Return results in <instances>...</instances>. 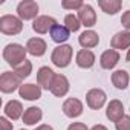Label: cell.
<instances>
[{
  "label": "cell",
  "mask_w": 130,
  "mask_h": 130,
  "mask_svg": "<svg viewBox=\"0 0 130 130\" xmlns=\"http://www.w3.org/2000/svg\"><path fill=\"white\" fill-rule=\"evenodd\" d=\"M20 130H25V128H20Z\"/></svg>",
  "instance_id": "34"
},
{
  "label": "cell",
  "mask_w": 130,
  "mask_h": 130,
  "mask_svg": "<svg viewBox=\"0 0 130 130\" xmlns=\"http://www.w3.org/2000/svg\"><path fill=\"white\" fill-rule=\"evenodd\" d=\"M106 116L107 119H110L112 122H118L122 116H124V106L119 100H112L107 104L106 109Z\"/></svg>",
  "instance_id": "16"
},
{
  "label": "cell",
  "mask_w": 130,
  "mask_h": 130,
  "mask_svg": "<svg viewBox=\"0 0 130 130\" xmlns=\"http://www.w3.org/2000/svg\"><path fill=\"white\" fill-rule=\"evenodd\" d=\"M115 128L116 130H130V116L124 115L118 122H115Z\"/></svg>",
  "instance_id": "27"
},
{
  "label": "cell",
  "mask_w": 130,
  "mask_h": 130,
  "mask_svg": "<svg viewBox=\"0 0 130 130\" xmlns=\"http://www.w3.org/2000/svg\"><path fill=\"white\" fill-rule=\"evenodd\" d=\"M83 110H84V106H83V103L78 98L72 96V98H68L63 103V113L68 118H72V119L78 118V116H81Z\"/></svg>",
  "instance_id": "8"
},
{
  "label": "cell",
  "mask_w": 130,
  "mask_h": 130,
  "mask_svg": "<svg viewBox=\"0 0 130 130\" xmlns=\"http://www.w3.org/2000/svg\"><path fill=\"white\" fill-rule=\"evenodd\" d=\"M41 118H43L41 109H40V107H35V106H31V107H28V109L25 110L22 119H23V122H25L26 125H35L37 122L41 121Z\"/></svg>",
  "instance_id": "20"
},
{
  "label": "cell",
  "mask_w": 130,
  "mask_h": 130,
  "mask_svg": "<svg viewBox=\"0 0 130 130\" xmlns=\"http://www.w3.org/2000/svg\"><path fill=\"white\" fill-rule=\"evenodd\" d=\"M26 51L32 57H43L46 54V51H47V44H46V41L43 38L34 37V38H29L26 41Z\"/></svg>",
  "instance_id": "11"
},
{
  "label": "cell",
  "mask_w": 130,
  "mask_h": 130,
  "mask_svg": "<svg viewBox=\"0 0 130 130\" xmlns=\"http://www.w3.org/2000/svg\"><path fill=\"white\" fill-rule=\"evenodd\" d=\"M14 72H15L22 80L28 78V77L31 75V72H32V63H31L29 60H25L22 64H19L17 68H14Z\"/></svg>",
  "instance_id": "24"
},
{
  "label": "cell",
  "mask_w": 130,
  "mask_h": 130,
  "mask_svg": "<svg viewBox=\"0 0 130 130\" xmlns=\"http://www.w3.org/2000/svg\"><path fill=\"white\" fill-rule=\"evenodd\" d=\"M22 87V78L15 72H3L0 77V90L3 93H12Z\"/></svg>",
  "instance_id": "4"
},
{
  "label": "cell",
  "mask_w": 130,
  "mask_h": 130,
  "mask_svg": "<svg viewBox=\"0 0 130 130\" xmlns=\"http://www.w3.org/2000/svg\"><path fill=\"white\" fill-rule=\"evenodd\" d=\"M68 130H89V128H87V125L83 124V122H72V124L68 127Z\"/></svg>",
  "instance_id": "30"
},
{
  "label": "cell",
  "mask_w": 130,
  "mask_h": 130,
  "mask_svg": "<svg viewBox=\"0 0 130 130\" xmlns=\"http://www.w3.org/2000/svg\"><path fill=\"white\" fill-rule=\"evenodd\" d=\"M107 101V95L103 89H90L86 93V103L92 110H100L101 107H104Z\"/></svg>",
  "instance_id": "6"
},
{
  "label": "cell",
  "mask_w": 130,
  "mask_h": 130,
  "mask_svg": "<svg viewBox=\"0 0 130 130\" xmlns=\"http://www.w3.org/2000/svg\"><path fill=\"white\" fill-rule=\"evenodd\" d=\"M34 130H54L49 124H41V125H38V127H35Z\"/></svg>",
  "instance_id": "31"
},
{
  "label": "cell",
  "mask_w": 130,
  "mask_h": 130,
  "mask_svg": "<svg viewBox=\"0 0 130 130\" xmlns=\"http://www.w3.org/2000/svg\"><path fill=\"white\" fill-rule=\"evenodd\" d=\"M61 6L64 9H77V11H80L84 6V3L81 2V0H63Z\"/></svg>",
  "instance_id": "26"
},
{
  "label": "cell",
  "mask_w": 130,
  "mask_h": 130,
  "mask_svg": "<svg viewBox=\"0 0 130 130\" xmlns=\"http://www.w3.org/2000/svg\"><path fill=\"white\" fill-rule=\"evenodd\" d=\"M90 130H107V127H106V125H103V124H96V125H93Z\"/></svg>",
  "instance_id": "32"
},
{
  "label": "cell",
  "mask_w": 130,
  "mask_h": 130,
  "mask_svg": "<svg viewBox=\"0 0 130 130\" xmlns=\"http://www.w3.org/2000/svg\"><path fill=\"white\" fill-rule=\"evenodd\" d=\"M125 61H130V49L127 51V55H125Z\"/></svg>",
  "instance_id": "33"
},
{
  "label": "cell",
  "mask_w": 130,
  "mask_h": 130,
  "mask_svg": "<svg viewBox=\"0 0 130 130\" xmlns=\"http://www.w3.org/2000/svg\"><path fill=\"white\" fill-rule=\"evenodd\" d=\"M69 89H71L69 80H68L66 77H64V75L58 74V75L55 77V81H54V84H52V89H51V92H52L55 96L61 98V96H64V95H68Z\"/></svg>",
  "instance_id": "18"
},
{
  "label": "cell",
  "mask_w": 130,
  "mask_h": 130,
  "mask_svg": "<svg viewBox=\"0 0 130 130\" xmlns=\"http://www.w3.org/2000/svg\"><path fill=\"white\" fill-rule=\"evenodd\" d=\"M23 31V20L20 17L5 14L0 17V32L5 35H17Z\"/></svg>",
  "instance_id": "3"
},
{
  "label": "cell",
  "mask_w": 130,
  "mask_h": 130,
  "mask_svg": "<svg viewBox=\"0 0 130 130\" xmlns=\"http://www.w3.org/2000/svg\"><path fill=\"white\" fill-rule=\"evenodd\" d=\"M0 128L2 130H12V122H9V119L6 116H2L0 118Z\"/></svg>",
  "instance_id": "29"
},
{
  "label": "cell",
  "mask_w": 130,
  "mask_h": 130,
  "mask_svg": "<svg viewBox=\"0 0 130 130\" xmlns=\"http://www.w3.org/2000/svg\"><path fill=\"white\" fill-rule=\"evenodd\" d=\"M78 19L81 22V26L86 28H92L96 25V12L90 5H84L80 11H78Z\"/></svg>",
  "instance_id": "14"
},
{
  "label": "cell",
  "mask_w": 130,
  "mask_h": 130,
  "mask_svg": "<svg viewBox=\"0 0 130 130\" xmlns=\"http://www.w3.org/2000/svg\"><path fill=\"white\" fill-rule=\"evenodd\" d=\"M121 25H122L127 31H130V9L122 14V17H121Z\"/></svg>",
  "instance_id": "28"
},
{
  "label": "cell",
  "mask_w": 130,
  "mask_h": 130,
  "mask_svg": "<svg viewBox=\"0 0 130 130\" xmlns=\"http://www.w3.org/2000/svg\"><path fill=\"white\" fill-rule=\"evenodd\" d=\"M64 26H66L71 32H77L80 28H81V22L78 19V15L75 14H68L64 17Z\"/></svg>",
  "instance_id": "25"
},
{
  "label": "cell",
  "mask_w": 130,
  "mask_h": 130,
  "mask_svg": "<svg viewBox=\"0 0 130 130\" xmlns=\"http://www.w3.org/2000/svg\"><path fill=\"white\" fill-rule=\"evenodd\" d=\"M128 81H130V75H128V72L124 71V69H118V71H115V72L112 74V83H113V86H115L116 89H119V90H124V89L128 86Z\"/></svg>",
  "instance_id": "22"
},
{
  "label": "cell",
  "mask_w": 130,
  "mask_h": 130,
  "mask_svg": "<svg viewBox=\"0 0 130 130\" xmlns=\"http://www.w3.org/2000/svg\"><path fill=\"white\" fill-rule=\"evenodd\" d=\"M98 6L103 9V12L109 15H115L116 12L121 11L122 2L121 0H98Z\"/></svg>",
  "instance_id": "23"
},
{
  "label": "cell",
  "mask_w": 130,
  "mask_h": 130,
  "mask_svg": "<svg viewBox=\"0 0 130 130\" xmlns=\"http://www.w3.org/2000/svg\"><path fill=\"white\" fill-rule=\"evenodd\" d=\"M95 54L90 51V49H81L77 52V57H75V63L77 66L81 68V69H90L93 64H95Z\"/></svg>",
  "instance_id": "13"
},
{
  "label": "cell",
  "mask_w": 130,
  "mask_h": 130,
  "mask_svg": "<svg viewBox=\"0 0 130 130\" xmlns=\"http://www.w3.org/2000/svg\"><path fill=\"white\" fill-rule=\"evenodd\" d=\"M26 54H28L26 47L19 43H9L3 49V58L12 68H17L19 64H22L26 60Z\"/></svg>",
  "instance_id": "1"
},
{
  "label": "cell",
  "mask_w": 130,
  "mask_h": 130,
  "mask_svg": "<svg viewBox=\"0 0 130 130\" xmlns=\"http://www.w3.org/2000/svg\"><path fill=\"white\" fill-rule=\"evenodd\" d=\"M55 25H58V23H57V20H55L54 17H49V15H38V17L34 20V23H32V29H34L37 34L43 35V34L51 32V29H52Z\"/></svg>",
  "instance_id": "9"
},
{
  "label": "cell",
  "mask_w": 130,
  "mask_h": 130,
  "mask_svg": "<svg viewBox=\"0 0 130 130\" xmlns=\"http://www.w3.org/2000/svg\"><path fill=\"white\" fill-rule=\"evenodd\" d=\"M3 112H5V116L9 118L11 121H17L19 118H23V113H25L22 103L17 101V100H11V101H8V103L5 104Z\"/></svg>",
  "instance_id": "15"
},
{
  "label": "cell",
  "mask_w": 130,
  "mask_h": 130,
  "mask_svg": "<svg viewBox=\"0 0 130 130\" xmlns=\"http://www.w3.org/2000/svg\"><path fill=\"white\" fill-rule=\"evenodd\" d=\"M51 38H52V41H55V43H58V46L60 44H63L64 41H68V38L71 37V31L64 26V25H55L52 29H51Z\"/></svg>",
  "instance_id": "21"
},
{
  "label": "cell",
  "mask_w": 130,
  "mask_h": 130,
  "mask_svg": "<svg viewBox=\"0 0 130 130\" xmlns=\"http://www.w3.org/2000/svg\"><path fill=\"white\" fill-rule=\"evenodd\" d=\"M78 43H80V46H81L83 49H92V47L98 46V43H100V35H98L95 31H92V29H87V31H84V32L80 34Z\"/></svg>",
  "instance_id": "19"
},
{
  "label": "cell",
  "mask_w": 130,
  "mask_h": 130,
  "mask_svg": "<svg viewBox=\"0 0 130 130\" xmlns=\"http://www.w3.org/2000/svg\"><path fill=\"white\" fill-rule=\"evenodd\" d=\"M19 95L26 101H35L41 98V87L34 83H26L22 84V87L19 89Z\"/></svg>",
  "instance_id": "10"
},
{
  "label": "cell",
  "mask_w": 130,
  "mask_h": 130,
  "mask_svg": "<svg viewBox=\"0 0 130 130\" xmlns=\"http://www.w3.org/2000/svg\"><path fill=\"white\" fill-rule=\"evenodd\" d=\"M55 77L57 74L47 68V66H43L37 71V84L41 87V89H46V90H51L52 89V84L55 81Z\"/></svg>",
  "instance_id": "7"
},
{
  "label": "cell",
  "mask_w": 130,
  "mask_h": 130,
  "mask_svg": "<svg viewBox=\"0 0 130 130\" xmlns=\"http://www.w3.org/2000/svg\"><path fill=\"white\" fill-rule=\"evenodd\" d=\"M110 46L115 51H121V49H130V31H119L116 32L112 40H110Z\"/></svg>",
  "instance_id": "17"
},
{
  "label": "cell",
  "mask_w": 130,
  "mask_h": 130,
  "mask_svg": "<svg viewBox=\"0 0 130 130\" xmlns=\"http://www.w3.org/2000/svg\"><path fill=\"white\" fill-rule=\"evenodd\" d=\"M119 52L118 51H115V49H107V51H104L103 54H101V57H100V64H101V68L103 69H106V71H110V69H113L116 64L119 63Z\"/></svg>",
  "instance_id": "12"
},
{
  "label": "cell",
  "mask_w": 130,
  "mask_h": 130,
  "mask_svg": "<svg viewBox=\"0 0 130 130\" xmlns=\"http://www.w3.org/2000/svg\"><path fill=\"white\" fill-rule=\"evenodd\" d=\"M17 14L22 20H35L38 17V5L34 0H23L17 5Z\"/></svg>",
  "instance_id": "5"
},
{
  "label": "cell",
  "mask_w": 130,
  "mask_h": 130,
  "mask_svg": "<svg viewBox=\"0 0 130 130\" xmlns=\"http://www.w3.org/2000/svg\"><path fill=\"white\" fill-rule=\"evenodd\" d=\"M72 55H74V49H72L71 44H60L52 51L51 61L54 63V66H57L60 69H64L71 64Z\"/></svg>",
  "instance_id": "2"
}]
</instances>
